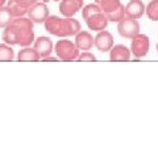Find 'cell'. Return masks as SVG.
Masks as SVG:
<instances>
[{"label": "cell", "instance_id": "1", "mask_svg": "<svg viewBox=\"0 0 158 142\" xmlns=\"http://www.w3.org/2000/svg\"><path fill=\"white\" fill-rule=\"evenodd\" d=\"M33 21L29 17H15L11 24L4 28L3 30V41L8 45H19V46H29L34 42V30Z\"/></svg>", "mask_w": 158, "mask_h": 142}, {"label": "cell", "instance_id": "2", "mask_svg": "<svg viewBox=\"0 0 158 142\" xmlns=\"http://www.w3.org/2000/svg\"><path fill=\"white\" fill-rule=\"evenodd\" d=\"M45 29L57 37H71L81 30V22L73 17H65L61 18L58 16H50L45 20Z\"/></svg>", "mask_w": 158, "mask_h": 142}, {"label": "cell", "instance_id": "3", "mask_svg": "<svg viewBox=\"0 0 158 142\" xmlns=\"http://www.w3.org/2000/svg\"><path fill=\"white\" fill-rule=\"evenodd\" d=\"M82 17L85 18V21L87 24V26L91 30H104L108 25V18L106 17V14L103 13L100 6L98 3H91L87 4L82 8Z\"/></svg>", "mask_w": 158, "mask_h": 142}, {"label": "cell", "instance_id": "4", "mask_svg": "<svg viewBox=\"0 0 158 142\" xmlns=\"http://www.w3.org/2000/svg\"><path fill=\"white\" fill-rule=\"evenodd\" d=\"M99 6L108 21L118 22L121 18L125 17V7L121 4L120 0H102Z\"/></svg>", "mask_w": 158, "mask_h": 142}, {"label": "cell", "instance_id": "5", "mask_svg": "<svg viewBox=\"0 0 158 142\" xmlns=\"http://www.w3.org/2000/svg\"><path fill=\"white\" fill-rule=\"evenodd\" d=\"M54 51L57 54V58L65 62H71L77 61L79 57V49L75 45V42L70 40H59L56 46H54Z\"/></svg>", "mask_w": 158, "mask_h": 142}, {"label": "cell", "instance_id": "6", "mask_svg": "<svg viewBox=\"0 0 158 142\" xmlns=\"http://www.w3.org/2000/svg\"><path fill=\"white\" fill-rule=\"evenodd\" d=\"M117 32L121 37L132 40L133 37L140 33V22H138V20H136V18L125 16L124 18H121V20L118 21Z\"/></svg>", "mask_w": 158, "mask_h": 142}, {"label": "cell", "instance_id": "7", "mask_svg": "<svg viewBox=\"0 0 158 142\" xmlns=\"http://www.w3.org/2000/svg\"><path fill=\"white\" fill-rule=\"evenodd\" d=\"M149 47H150V41H149V37H148L146 34L138 33L137 36H135L132 38L131 53L136 58L146 57L148 53H149Z\"/></svg>", "mask_w": 158, "mask_h": 142}, {"label": "cell", "instance_id": "8", "mask_svg": "<svg viewBox=\"0 0 158 142\" xmlns=\"http://www.w3.org/2000/svg\"><path fill=\"white\" fill-rule=\"evenodd\" d=\"M28 17L31 18L33 22L36 24H42L49 17V8L46 7L45 3H36L29 8L28 11Z\"/></svg>", "mask_w": 158, "mask_h": 142}, {"label": "cell", "instance_id": "9", "mask_svg": "<svg viewBox=\"0 0 158 142\" xmlns=\"http://www.w3.org/2000/svg\"><path fill=\"white\" fill-rule=\"evenodd\" d=\"M94 46H95L100 53L110 51L113 46V36L108 30H106V29L104 30H100L98 33V36L95 37Z\"/></svg>", "mask_w": 158, "mask_h": 142}, {"label": "cell", "instance_id": "10", "mask_svg": "<svg viewBox=\"0 0 158 142\" xmlns=\"http://www.w3.org/2000/svg\"><path fill=\"white\" fill-rule=\"evenodd\" d=\"M82 8L83 0H61L59 3V12L63 17H73Z\"/></svg>", "mask_w": 158, "mask_h": 142}, {"label": "cell", "instance_id": "11", "mask_svg": "<svg viewBox=\"0 0 158 142\" xmlns=\"http://www.w3.org/2000/svg\"><path fill=\"white\" fill-rule=\"evenodd\" d=\"M94 42H95V38L92 37V34L90 32L79 30L75 34V45L78 46L79 50H83V51L91 50L94 47Z\"/></svg>", "mask_w": 158, "mask_h": 142}, {"label": "cell", "instance_id": "12", "mask_svg": "<svg viewBox=\"0 0 158 142\" xmlns=\"http://www.w3.org/2000/svg\"><path fill=\"white\" fill-rule=\"evenodd\" d=\"M145 13V4L142 0H131L125 6V16L132 18H141Z\"/></svg>", "mask_w": 158, "mask_h": 142}, {"label": "cell", "instance_id": "13", "mask_svg": "<svg viewBox=\"0 0 158 142\" xmlns=\"http://www.w3.org/2000/svg\"><path fill=\"white\" fill-rule=\"evenodd\" d=\"M131 49H128L124 45H116L112 46L110 50V59L112 62H128L131 61Z\"/></svg>", "mask_w": 158, "mask_h": 142}, {"label": "cell", "instance_id": "14", "mask_svg": "<svg viewBox=\"0 0 158 142\" xmlns=\"http://www.w3.org/2000/svg\"><path fill=\"white\" fill-rule=\"evenodd\" d=\"M34 50H36L40 57L44 58V57H48L52 54L53 51V42L49 37H45V36H41L38 37L37 40H34Z\"/></svg>", "mask_w": 158, "mask_h": 142}, {"label": "cell", "instance_id": "15", "mask_svg": "<svg viewBox=\"0 0 158 142\" xmlns=\"http://www.w3.org/2000/svg\"><path fill=\"white\" fill-rule=\"evenodd\" d=\"M40 54L34 50V47H29V46H25L24 49L19 51L17 54V61L20 62H37L40 61Z\"/></svg>", "mask_w": 158, "mask_h": 142}, {"label": "cell", "instance_id": "16", "mask_svg": "<svg viewBox=\"0 0 158 142\" xmlns=\"http://www.w3.org/2000/svg\"><path fill=\"white\" fill-rule=\"evenodd\" d=\"M7 7L9 8V11L13 14V17H23L28 13L29 8H27L24 4H21L19 0H8Z\"/></svg>", "mask_w": 158, "mask_h": 142}, {"label": "cell", "instance_id": "17", "mask_svg": "<svg viewBox=\"0 0 158 142\" xmlns=\"http://www.w3.org/2000/svg\"><path fill=\"white\" fill-rule=\"evenodd\" d=\"M15 53L11 45L8 43H0V62H11L13 61Z\"/></svg>", "mask_w": 158, "mask_h": 142}, {"label": "cell", "instance_id": "18", "mask_svg": "<svg viewBox=\"0 0 158 142\" xmlns=\"http://www.w3.org/2000/svg\"><path fill=\"white\" fill-rule=\"evenodd\" d=\"M13 14L9 11V8L7 6L0 7V28H6L8 24H11L13 20Z\"/></svg>", "mask_w": 158, "mask_h": 142}, {"label": "cell", "instance_id": "19", "mask_svg": "<svg viewBox=\"0 0 158 142\" xmlns=\"http://www.w3.org/2000/svg\"><path fill=\"white\" fill-rule=\"evenodd\" d=\"M145 12L148 14V18L152 21H158V0H152L145 7Z\"/></svg>", "mask_w": 158, "mask_h": 142}, {"label": "cell", "instance_id": "20", "mask_svg": "<svg viewBox=\"0 0 158 142\" xmlns=\"http://www.w3.org/2000/svg\"><path fill=\"white\" fill-rule=\"evenodd\" d=\"M77 61H79V62H95L96 57L90 51H83L82 54H79Z\"/></svg>", "mask_w": 158, "mask_h": 142}, {"label": "cell", "instance_id": "21", "mask_svg": "<svg viewBox=\"0 0 158 142\" xmlns=\"http://www.w3.org/2000/svg\"><path fill=\"white\" fill-rule=\"evenodd\" d=\"M19 2L21 3V4H24V6H25L27 8H31L33 4H36V3L38 2V0H19Z\"/></svg>", "mask_w": 158, "mask_h": 142}, {"label": "cell", "instance_id": "22", "mask_svg": "<svg viewBox=\"0 0 158 142\" xmlns=\"http://www.w3.org/2000/svg\"><path fill=\"white\" fill-rule=\"evenodd\" d=\"M42 62H58V58L48 55V57H44V58H42Z\"/></svg>", "mask_w": 158, "mask_h": 142}, {"label": "cell", "instance_id": "23", "mask_svg": "<svg viewBox=\"0 0 158 142\" xmlns=\"http://www.w3.org/2000/svg\"><path fill=\"white\" fill-rule=\"evenodd\" d=\"M8 2V0H0V7H3L4 6V4H6Z\"/></svg>", "mask_w": 158, "mask_h": 142}, {"label": "cell", "instance_id": "24", "mask_svg": "<svg viewBox=\"0 0 158 142\" xmlns=\"http://www.w3.org/2000/svg\"><path fill=\"white\" fill-rule=\"evenodd\" d=\"M100 2H102V0H95V3H98V4H99V3H100Z\"/></svg>", "mask_w": 158, "mask_h": 142}, {"label": "cell", "instance_id": "25", "mask_svg": "<svg viewBox=\"0 0 158 142\" xmlns=\"http://www.w3.org/2000/svg\"><path fill=\"white\" fill-rule=\"evenodd\" d=\"M157 53H158V42H157Z\"/></svg>", "mask_w": 158, "mask_h": 142}, {"label": "cell", "instance_id": "26", "mask_svg": "<svg viewBox=\"0 0 158 142\" xmlns=\"http://www.w3.org/2000/svg\"><path fill=\"white\" fill-rule=\"evenodd\" d=\"M53 2H59V0H53Z\"/></svg>", "mask_w": 158, "mask_h": 142}]
</instances>
